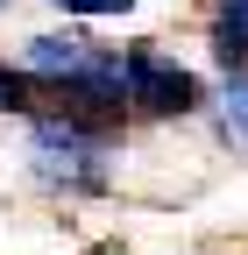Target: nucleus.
I'll return each mask as SVG.
<instances>
[{
    "label": "nucleus",
    "instance_id": "f257e3e1",
    "mask_svg": "<svg viewBox=\"0 0 248 255\" xmlns=\"http://www.w3.org/2000/svg\"><path fill=\"white\" fill-rule=\"evenodd\" d=\"M21 78L36 85V100L50 92L57 114L71 121H92L107 128V135H121V121H128V107H121V50L92 43V36H28L21 43Z\"/></svg>",
    "mask_w": 248,
    "mask_h": 255
},
{
    "label": "nucleus",
    "instance_id": "f03ea898",
    "mask_svg": "<svg viewBox=\"0 0 248 255\" xmlns=\"http://www.w3.org/2000/svg\"><path fill=\"white\" fill-rule=\"evenodd\" d=\"M107 156H114L107 128L71 121V114H28V163H36V184L64 191V199H92V191H107Z\"/></svg>",
    "mask_w": 248,
    "mask_h": 255
},
{
    "label": "nucleus",
    "instance_id": "7ed1b4c3",
    "mask_svg": "<svg viewBox=\"0 0 248 255\" xmlns=\"http://www.w3.org/2000/svg\"><path fill=\"white\" fill-rule=\"evenodd\" d=\"M121 107L142 121H192L206 107V85L156 43H128L121 50Z\"/></svg>",
    "mask_w": 248,
    "mask_h": 255
},
{
    "label": "nucleus",
    "instance_id": "20e7f679",
    "mask_svg": "<svg viewBox=\"0 0 248 255\" xmlns=\"http://www.w3.org/2000/svg\"><path fill=\"white\" fill-rule=\"evenodd\" d=\"M213 57H220V71H248V0L213 7Z\"/></svg>",
    "mask_w": 248,
    "mask_h": 255
},
{
    "label": "nucleus",
    "instance_id": "39448f33",
    "mask_svg": "<svg viewBox=\"0 0 248 255\" xmlns=\"http://www.w3.org/2000/svg\"><path fill=\"white\" fill-rule=\"evenodd\" d=\"M213 128H220V142L248 156V71H227L220 100H213Z\"/></svg>",
    "mask_w": 248,
    "mask_h": 255
},
{
    "label": "nucleus",
    "instance_id": "423d86ee",
    "mask_svg": "<svg viewBox=\"0 0 248 255\" xmlns=\"http://www.w3.org/2000/svg\"><path fill=\"white\" fill-rule=\"evenodd\" d=\"M57 14H78V21H114V14H135L142 0H50Z\"/></svg>",
    "mask_w": 248,
    "mask_h": 255
},
{
    "label": "nucleus",
    "instance_id": "0eeeda50",
    "mask_svg": "<svg viewBox=\"0 0 248 255\" xmlns=\"http://www.w3.org/2000/svg\"><path fill=\"white\" fill-rule=\"evenodd\" d=\"M0 114H36V85H28L14 64H0Z\"/></svg>",
    "mask_w": 248,
    "mask_h": 255
},
{
    "label": "nucleus",
    "instance_id": "6e6552de",
    "mask_svg": "<svg viewBox=\"0 0 248 255\" xmlns=\"http://www.w3.org/2000/svg\"><path fill=\"white\" fill-rule=\"evenodd\" d=\"M0 7H7V0H0Z\"/></svg>",
    "mask_w": 248,
    "mask_h": 255
}]
</instances>
